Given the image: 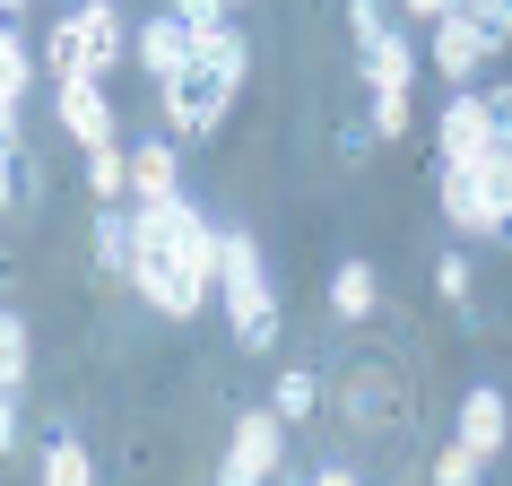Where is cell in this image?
<instances>
[{"instance_id": "16", "label": "cell", "mask_w": 512, "mask_h": 486, "mask_svg": "<svg viewBox=\"0 0 512 486\" xmlns=\"http://www.w3.org/2000/svg\"><path fill=\"white\" fill-rule=\"evenodd\" d=\"M374 304H382V278L365 270V261H339V270H330V313H339V322H374Z\"/></svg>"}, {"instance_id": "20", "label": "cell", "mask_w": 512, "mask_h": 486, "mask_svg": "<svg viewBox=\"0 0 512 486\" xmlns=\"http://www.w3.org/2000/svg\"><path fill=\"white\" fill-rule=\"evenodd\" d=\"M270 408L287 417V426H304V417L322 408V374H304V365H287V374L270 382Z\"/></svg>"}, {"instance_id": "4", "label": "cell", "mask_w": 512, "mask_h": 486, "mask_svg": "<svg viewBox=\"0 0 512 486\" xmlns=\"http://www.w3.org/2000/svg\"><path fill=\"white\" fill-rule=\"evenodd\" d=\"M495 44H504V35L478 27V9H460V0L426 27V61H434V79H443V87H478V70L495 61Z\"/></svg>"}, {"instance_id": "32", "label": "cell", "mask_w": 512, "mask_h": 486, "mask_svg": "<svg viewBox=\"0 0 512 486\" xmlns=\"http://www.w3.org/2000/svg\"><path fill=\"white\" fill-rule=\"evenodd\" d=\"M235 9H243V0H235Z\"/></svg>"}, {"instance_id": "30", "label": "cell", "mask_w": 512, "mask_h": 486, "mask_svg": "<svg viewBox=\"0 0 512 486\" xmlns=\"http://www.w3.org/2000/svg\"><path fill=\"white\" fill-rule=\"evenodd\" d=\"M486 105H495V131H504V148H512V87H495Z\"/></svg>"}, {"instance_id": "7", "label": "cell", "mask_w": 512, "mask_h": 486, "mask_svg": "<svg viewBox=\"0 0 512 486\" xmlns=\"http://www.w3.org/2000/svg\"><path fill=\"white\" fill-rule=\"evenodd\" d=\"M434 200L452 217L460 235H504V217H495V183H486V165H443L434 174Z\"/></svg>"}, {"instance_id": "2", "label": "cell", "mask_w": 512, "mask_h": 486, "mask_svg": "<svg viewBox=\"0 0 512 486\" xmlns=\"http://www.w3.org/2000/svg\"><path fill=\"white\" fill-rule=\"evenodd\" d=\"M243 70H252V44H243L235 27L200 35V44H191V61L174 70V79H165V113H174V131H183V139H209L217 122L235 113Z\"/></svg>"}, {"instance_id": "10", "label": "cell", "mask_w": 512, "mask_h": 486, "mask_svg": "<svg viewBox=\"0 0 512 486\" xmlns=\"http://www.w3.org/2000/svg\"><path fill=\"white\" fill-rule=\"evenodd\" d=\"M35 200H44V165L27 157L18 122H0V209H9V217H27Z\"/></svg>"}, {"instance_id": "21", "label": "cell", "mask_w": 512, "mask_h": 486, "mask_svg": "<svg viewBox=\"0 0 512 486\" xmlns=\"http://www.w3.org/2000/svg\"><path fill=\"white\" fill-rule=\"evenodd\" d=\"M87 191H96V200H131V148H87Z\"/></svg>"}, {"instance_id": "17", "label": "cell", "mask_w": 512, "mask_h": 486, "mask_svg": "<svg viewBox=\"0 0 512 486\" xmlns=\"http://www.w3.org/2000/svg\"><path fill=\"white\" fill-rule=\"evenodd\" d=\"M35 469H44L53 486H87V478H96V460H87V443H79V434H44Z\"/></svg>"}, {"instance_id": "5", "label": "cell", "mask_w": 512, "mask_h": 486, "mask_svg": "<svg viewBox=\"0 0 512 486\" xmlns=\"http://www.w3.org/2000/svg\"><path fill=\"white\" fill-rule=\"evenodd\" d=\"M287 469V417L278 408H243L235 434H226V460H217V478L226 486H261Z\"/></svg>"}, {"instance_id": "6", "label": "cell", "mask_w": 512, "mask_h": 486, "mask_svg": "<svg viewBox=\"0 0 512 486\" xmlns=\"http://www.w3.org/2000/svg\"><path fill=\"white\" fill-rule=\"evenodd\" d=\"M443 165H495L504 157V131H495V105H486L478 87H452V105H443V131H434Z\"/></svg>"}, {"instance_id": "14", "label": "cell", "mask_w": 512, "mask_h": 486, "mask_svg": "<svg viewBox=\"0 0 512 486\" xmlns=\"http://www.w3.org/2000/svg\"><path fill=\"white\" fill-rule=\"evenodd\" d=\"M365 87H417V44L400 27L365 35Z\"/></svg>"}, {"instance_id": "24", "label": "cell", "mask_w": 512, "mask_h": 486, "mask_svg": "<svg viewBox=\"0 0 512 486\" xmlns=\"http://www.w3.org/2000/svg\"><path fill=\"white\" fill-rule=\"evenodd\" d=\"M365 122H374V139H400L417 113H408V87H374V105H365Z\"/></svg>"}, {"instance_id": "1", "label": "cell", "mask_w": 512, "mask_h": 486, "mask_svg": "<svg viewBox=\"0 0 512 486\" xmlns=\"http://www.w3.org/2000/svg\"><path fill=\"white\" fill-rule=\"evenodd\" d=\"M131 287L157 322H191L217 287V226L191 209L183 191L139 200V252H131Z\"/></svg>"}, {"instance_id": "25", "label": "cell", "mask_w": 512, "mask_h": 486, "mask_svg": "<svg viewBox=\"0 0 512 486\" xmlns=\"http://www.w3.org/2000/svg\"><path fill=\"white\" fill-rule=\"evenodd\" d=\"M434 287H443V304L469 322V261H460V252H443V261H434Z\"/></svg>"}, {"instance_id": "12", "label": "cell", "mask_w": 512, "mask_h": 486, "mask_svg": "<svg viewBox=\"0 0 512 486\" xmlns=\"http://www.w3.org/2000/svg\"><path fill=\"white\" fill-rule=\"evenodd\" d=\"M87 252H96V270H105V278H131V252H139V209L105 200V209H96V235H87Z\"/></svg>"}, {"instance_id": "9", "label": "cell", "mask_w": 512, "mask_h": 486, "mask_svg": "<svg viewBox=\"0 0 512 486\" xmlns=\"http://www.w3.org/2000/svg\"><path fill=\"white\" fill-rule=\"evenodd\" d=\"M191 44H200V35L183 27V18H174V9H157V18H148V27H131V53H139V70H148V79H174V70H183L191 61Z\"/></svg>"}, {"instance_id": "26", "label": "cell", "mask_w": 512, "mask_h": 486, "mask_svg": "<svg viewBox=\"0 0 512 486\" xmlns=\"http://www.w3.org/2000/svg\"><path fill=\"white\" fill-rule=\"evenodd\" d=\"M226 9H235V0H174V18H183L191 35H217V27H226Z\"/></svg>"}, {"instance_id": "18", "label": "cell", "mask_w": 512, "mask_h": 486, "mask_svg": "<svg viewBox=\"0 0 512 486\" xmlns=\"http://www.w3.org/2000/svg\"><path fill=\"white\" fill-rule=\"evenodd\" d=\"M79 27L96 35V61H105V70L131 53V27H122V9H113V0H79Z\"/></svg>"}, {"instance_id": "11", "label": "cell", "mask_w": 512, "mask_h": 486, "mask_svg": "<svg viewBox=\"0 0 512 486\" xmlns=\"http://www.w3.org/2000/svg\"><path fill=\"white\" fill-rule=\"evenodd\" d=\"M460 443H478L486 460H504V443H512V408H504V391H495V382H478V391L460 400Z\"/></svg>"}, {"instance_id": "28", "label": "cell", "mask_w": 512, "mask_h": 486, "mask_svg": "<svg viewBox=\"0 0 512 486\" xmlns=\"http://www.w3.org/2000/svg\"><path fill=\"white\" fill-rule=\"evenodd\" d=\"M486 183H495V217H504V235H512V148L486 165Z\"/></svg>"}, {"instance_id": "23", "label": "cell", "mask_w": 512, "mask_h": 486, "mask_svg": "<svg viewBox=\"0 0 512 486\" xmlns=\"http://www.w3.org/2000/svg\"><path fill=\"white\" fill-rule=\"evenodd\" d=\"M27 322H18V313H9V304H0V382H18V391H27Z\"/></svg>"}, {"instance_id": "31", "label": "cell", "mask_w": 512, "mask_h": 486, "mask_svg": "<svg viewBox=\"0 0 512 486\" xmlns=\"http://www.w3.org/2000/svg\"><path fill=\"white\" fill-rule=\"evenodd\" d=\"M400 9H408V18H426V27H434V18H443L452 0H400Z\"/></svg>"}, {"instance_id": "29", "label": "cell", "mask_w": 512, "mask_h": 486, "mask_svg": "<svg viewBox=\"0 0 512 486\" xmlns=\"http://www.w3.org/2000/svg\"><path fill=\"white\" fill-rule=\"evenodd\" d=\"M18 452V382H0V460Z\"/></svg>"}, {"instance_id": "13", "label": "cell", "mask_w": 512, "mask_h": 486, "mask_svg": "<svg viewBox=\"0 0 512 486\" xmlns=\"http://www.w3.org/2000/svg\"><path fill=\"white\" fill-rule=\"evenodd\" d=\"M165 191H183V148L174 139H139L131 148V200H165Z\"/></svg>"}, {"instance_id": "8", "label": "cell", "mask_w": 512, "mask_h": 486, "mask_svg": "<svg viewBox=\"0 0 512 486\" xmlns=\"http://www.w3.org/2000/svg\"><path fill=\"white\" fill-rule=\"evenodd\" d=\"M53 113H61V131L79 139V148H105L113 139V105H105V79H96V70L53 79Z\"/></svg>"}, {"instance_id": "22", "label": "cell", "mask_w": 512, "mask_h": 486, "mask_svg": "<svg viewBox=\"0 0 512 486\" xmlns=\"http://www.w3.org/2000/svg\"><path fill=\"white\" fill-rule=\"evenodd\" d=\"M434 478H443V486H478V478H486V452H478V443H460V434H452V443L434 452Z\"/></svg>"}, {"instance_id": "19", "label": "cell", "mask_w": 512, "mask_h": 486, "mask_svg": "<svg viewBox=\"0 0 512 486\" xmlns=\"http://www.w3.org/2000/svg\"><path fill=\"white\" fill-rule=\"evenodd\" d=\"M27 79H35V61H27V44L9 35V18H0V122H18V96H27Z\"/></svg>"}, {"instance_id": "15", "label": "cell", "mask_w": 512, "mask_h": 486, "mask_svg": "<svg viewBox=\"0 0 512 486\" xmlns=\"http://www.w3.org/2000/svg\"><path fill=\"white\" fill-rule=\"evenodd\" d=\"M44 70H53V79H79V70H96V79H105V61H96V35L79 27V9H70V18L44 35Z\"/></svg>"}, {"instance_id": "3", "label": "cell", "mask_w": 512, "mask_h": 486, "mask_svg": "<svg viewBox=\"0 0 512 486\" xmlns=\"http://www.w3.org/2000/svg\"><path fill=\"white\" fill-rule=\"evenodd\" d=\"M217 304H226V330H235V348H270L278 339V278H270V261H261V243L243 235V226H226L217 235Z\"/></svg>"}, {"instance_id": "27", "label": "cell", "mask_w": 512, "mask_h": 486, "mask_svg": "<svg viewBox=\"0 0 512 486\" xmlns=\"http://www.w3.org/2000/svg\"><path fill=\"white\" fill-rule=\"evenodd\" d=\"M348 27H356V44H365V35L400 27V18H391V0H348Z\"/></svg>"}]
</instances>
